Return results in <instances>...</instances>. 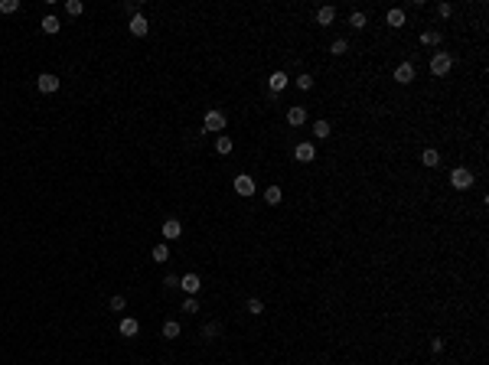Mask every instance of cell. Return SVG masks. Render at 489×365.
Masks as SVG:
<instances>
[{
    "label": "cell",
    "instance_id": "6da1fadb",
    "mask_svg": "<svg viewBox=\"0 0 489 365\" xmlns=\"http://www.w3.org/2000/svg\"><path fill=\"white\" fill-rule=\"evenodd\" d=\"M450 69H454V55H450V52L441 49V52L431 55V75H434V78H444Z\"/></svg>",
    "mask_w": 489,
    "mask_h": 365
},
{
    "label": "cell",
    "instance_id": "7a4b0ae2",
    "mask_svg": "<svg viewBox=\"0 0 489 365\" xmlns=\"http://www.w3.org/2000/svg\"><path fill=\"white\" fill-rule=\"evenodd\" d=\"M473 183H476V179H473V173H470L467 166H457V170L450 173V186H454V189H470Z\"/></svg>",
    "mask_w": 489,
    "mask_h": 365
},
{
    "label": "cell",
    "instance_id": "3957f363",
    "mask_svg": "<svg viewBox=\"0 0 489 365\" xmlns=\"http://www.w3.org/2000/svg\"><path fill=\"white\" fill-rule=\"evenodd\" d=\"M202 131H225V114H222V111H206V117H202Z\"/></svg>",
    "mask_w": 489,
    "mask_h": 365
},
{
    "label": "cell",
    "instance_id": "277c9868",
    "mask_svg": "<svg viewBox=\"0 0 489 365\" xmlns=\"http://www.w3.org/2000/svg\"><path fill=\"white\" fill-rule=\"evenodd\" d=\"M294 160H300V163H313V160H317V147H313L310 140L297 144V147H294Z\"/></svg>",
    "mask_w": 489,
    "mask_h": 365
},
{
    "label": "cell",
    "instance_id": "5b68a950",
    "mask_svg": "<svg viewBox=\"0 0 489 365\" xmlns=\"http://www.w3.org/2000/svg\"><path fill=\"white\" fill-rule=\"evenodd\" d=\"M36 88H39L42 95H52V91H59V78H55L52 72H42V75L36 78Z\"/></svg>",
    "mask_w": 489,
    "mask_h": 365
},
{
    "label": "cell",
    "instance_id": "8992f818",
    "mask_svg": "<svg viewBox=\"0 0 489 365\" xmlns=\"http://www.w3.org/2000/svg\"><path fill=\"white\" fill-rule=\"evenodd\" d=\"M255 179L248 176V173H241V176H235V193L238 196H255Z\"/></svg>",
    "mask_w": 489,
    "mask_h": 365
},
{
    "label": "cell",
    "instance_id": "52a82bcc",
    "mask_svg": "<svg viewBox=\"0 0 489 365\" xmlns=\"http://www.w3.org/2000/svg\"><path fill=\"white\" fill-rule=\"evenodd\" d=\"M179 287L193 297V294H199V290H202V281H199V274H183V277H179Z\"/></svg>",
    "mask_w": 489,
    "mask_h": 365
},
{
    "label": "cell",
    "instance_id": "ba28073f",
    "mask_svg": "<svg viewBox=\"0 0 489 365\" xmlns=\"http://www.w3.org/2000/svg\"><path fill=\"white\" fill-rule=\"evenodd\" d=\"M163 238H166V241L183 238V225H179V219H166V222H163Z\"/></svg>",
    "mask_w": 489,
    "mask_h": 365
},
{
    "label": "cell",
    "instance_id": "9c48e42d",
    "mask_svg": "<svg viewBox=\"0 0 489 365\" xmlns=\"http://www.w3.org/2000/svg\"><path fill=\"white\" fill-rule=\"evenodd\" d=\"M395 82H398V85L414 82V65H411V62H401L398 69H395Z\"/></svg>",
    "mask_w": 489,
    "mask_h": 365
},
{
    "label": "cell",
    "instance_id": "30bf717a",
    "mask_svg": "<svg viewBox=\"0 0 489 365\" xmlns=\"http://www.w3.org/2000/svg\"><path fill=\"white\" fill-rule=\"evenodd\" d=\"M268 85H271V95H277V91H284V88H287V72H271Z\"/></svg>",
    "mask_w": 489,
    "mask_h": 365
},
{
    "label": "cell",
    "instance_id": "8fae6325",
    "mask_svg": "<svg viewBox=\"0 0 489 365\" xmlns=\"http://www.w3.org/2000/svg\"><path fill=\"white\" fill-rule=\"evenodd\" d=\"M117 330H121V336H127V339H131V336H137V333H140V323H137L134 317H124Z\"/></svg>",
    "mask_w": 489,
    "mask_h": 365
},
{
    "label": "cell",
    "instance_id": "7c38bea8",
    "mask_svg": "<svg viewBox=\"0 0 489 365\" xmlns=\"http://www.w3.org/2000/svg\"><path fill=\"white\" fill-rule=\"evenodd\" d=\"M303 121H307V108H300V104H294V108H287V124L300 127Z\"/></svg>",
    "mask_w": 489,
    "mask_h": 365
},
{
    "label": "cell",
    "instance_id": "4fadbf2b",
    "mask_svg": "<svg viewBox=\"0 0 489 365\" xmlns=\"http://www.w3.org/2000/svg\"><path fill=\"white\" fill-rule=\"evenodd\" d=\"M333 20H336V7H320L317 10V23H320V26H330Z\"/></svg>",
    "mask_w": 489,
    "mask_h": 365
},
{
    "label": "cell",
    "instance_id": "5bb4252c",
    "mask_svg": "<svg viewBox=\"0 0 489 365\" xmlns=\"http://www.w3.org/2000/svg\"><path fill=\"white\" fill-rule=\"evenodd\" d=\"M147 29H150V23L144 16H131V36H147Z\"/></svg>",
    "mask_w": 489,
    "mask_h": 365
},
{
    "label": "cell",
    "instance_id": "9a60e30c",
    "mask_svg": "<svg viewBox=\"0 0 489 365\" xmlns=\"http://www.w3.org/2000/svg\"><path fill=\"white\" fill-rule=\"evenodd\" d=\"M39 26H42V33L55 36V33H59V29H62V23H59V20H55L52 13H49V16H42V23H39Z\"/></svg>",
    "mask_w": 489,
    "mask_h": 365
},
{
    "label": "cell",
    "instance_id": "2e32d148",
    "mask_svg": "<svg viewBox=\"0 0 489 365\" xmlns=\"http://www.w3.org/2000/svg\"><path fill=\"white\" fill-rule=\"evenodd\" d=\"M281 199H284L281 186H268V189H264V202H268V206H277Z\"/></svg>",
    "mask_w": 489,
    "mask_h": 365
},
{
    "label": "cell",
    "instance_id": "e0dca14e",
    "mask_svg": "<svg viewBox=\"0 0 489 365\" xmlns=\"http://www.w3.org/2000/svg\"><path fill=\"white\" fill-rule=\"evenodd\" d=\"M421 163H424V166H437V163H441V153H437L434 147H427V150L421 153Z\"/></svg>",
    "mask_w": 489,
    "mask_h": 365
},
{
    "label": "cell",
    "instance_id": "ac0fdd59",
    "mask_svg": "<svg viewBox=\"0 0 489 365\" xmlns=\"http://www.w3.org/2000/svg\"><path fill=\"white\" fill-rule=\"evenodd\" d=\"M385 23H388V26H395V29H398V26H405V10H388Z\"/></svg>",
    "mask_w": 489,
    "mask_h": 365
},
{
    "label": "cell",
    "instance_id": "d6986e66",
    "mask_svg": "<svg viewBox=\"0 0 489 365\" xmlns=\"http://www.w3.org/2000/svg\"><path fill=\"white\" fill-rule=\"evenodd\" d=\"M349 26H352V29H365V26H369V16H365L362 10H356V13L349 16Z\"/></svg>",
    "mask_w": 489,
    "mask_h": 365
},
{
    "label": "cell",
    "instance_id": "ffe728a7",
    "mask_svg": "<svg viewBox=\"0 0 489 365\" xmlns=\"http://www.w3.org/2000/svg\"><path fill=\"white\" fill-rule=\"evenodd\" d=\"M313 137L317 140L330 137V121H313Z\"/></svg>",
    "mask_w": 489,
    "mask_h": 365
},
{
    "label": "cell",
    "instance_id": "44dd1931",
    "mask_svg": "<svg viewBox=\"0 0 489 365\" xmlns=\"http://www.w3.org/2000/svg\"><path fill=\"white\" fill-rule=\"evenodd\" d=\"M150 258H153V261H157V264H163V261H166V258H170V248H166V245H153V251H150Z\"/></svg>",
    "mask_w": 489,
    "mask_h": 365
},
{
    "label": "cell",
    "instance_id": "7402d4cb",
    "mask_svg": "<svg viewBox=\"0 0 489 365\" xmlns=\"http://www.w3.org/2000/svg\"><path fill=\"white\" fill-rule=\"evenodd\" d=\"M179 336V323L176 320H166L163 323V339H176Z\"/></svg>",
    "mask_w": 489,
    "mask_h": 365
},
{
    "label": "cell",
    "instance_id": "603a6c76",
    "mask_svg": "<svg viewBox=\"0 0 489 365\" xmlns=\"http://www.w3.org/2000/svg\"><path fill=\"white\" fill-rule=\"evenodd\" d=\"M82 10H85L82 0H65V13L69 16H82Z\"/></svg>",
    "mask_w": 489,
    "mask_h": 365
},
{
    "label": "cell",
    "instance_id": "cb8c5ba5",
    "mask_svg": "<svg viewBox=\"0 0 489 365\" xmlns=\"http://www.w3.org/2000/svg\"><path fill=\"white\" fill-rule=\"evenodd\" d=\"M421 42H424V46H437V42H441V33H437V29H424V33H421Z\"/></svg>",
    "mask_w": 489,
    "mask_h": 365
},
{
    "label": "cell",
    "instance_id": "d4e9b609",
    "mask_svg": "<svg viewBox=\"0 0 489 365\" xmlns=\"http://www.w3.org/2000/svg\"><path fill=\"white\" fill-rule=\"evenodd\" d=\"M232 137H225V134H222V137L219 140H215V150H219V153H232Z\"/></svg>",
    "mask_w": 489,
    "mask_h": 365
},
{
    "label": "cell",
    "instance_id": "484cf974",
    "mask_svg": "<svg viewBox=\"0 0 489 365\" xmlns=\"http://www.w3.org/2000/svg\"><path fill=\"white\" fill-rule=\"evenodd\" d=\"M219 333H222L219 323H206V326H202V336H206V339H219Z\"/></svg>",
    "mask_w": 489,
    "mask_h": 365
},
{
    "label": "cell",
    "instance_id": "4316f807",
    "mask_svg": "<svg viewBox=\"0 0 489 365\" xmlns=\"http://www.w3.org/2000/svg\"><path fill=\"white\" fill-rule=\"evenodd\" d=\"M20 10V0H0V13H16Z\"/></svg>",
    "mask_w": 489,
    "mask_h": 365
},
{
    "label": "cell",
    "instance_id": "83f0119b",
    "mask_svg": "<svg viewBox=\"0 0 489 365\" xmlns=\"http://www.w3.org/2000/svg\"><path fill=\"white\" fill-rule=\"evenodd\" d=\"M297 88H300V91H310V88H313V75H307V72H303V75H297Z\"/></svg>",
    "mask_w": 489,
    "mask_h": 365
},
{
    "label": "cell",
    "instance_id": "f1b7e54d",
    "mask_svg": "<svg viewBox=\"0 0 489 365\" xmlns=\"http://www.w3.org/2000/svg\"><path fill=\"white\" fill-rule=\"evenodd\" d=\"M248 313H255V317H261V313H264V303L258 300V297H251V300H248Z\"/></svg>",
    "mask_w": 489,
    "mask_h": 365
},
{
    "label": "cell",
    "instance_id": "f546056e",
    "mask_svg": "<svg viewBox=\"0 0 489 365\" xmlns=\"http://www.w3.org/2000/svg\"><path fill=\"white\" fill-rule=\"evenodd\" d=\"M108 307H111V310H124V307H127V300H124V297H121V294H117V297H111V300H108Z\"/></svg>",
    "mask_w": 489,
    "mask_h": 365
},
{
    "label": "cell",
    "instance_id": "4dcf8cb0",
    "mask_svg": "<svg viewBox=\"0 0 489 365\" xmlns=\"http://www.w3.org/2000/svg\"><path fill=\"white\" fill-rule=\"evenodd\" d=\"M124 13L127 16H140V3H137V0H127V3H124Z\"/></svg>",
    "mask_w": 489,
    "mask_h": 365
},
{
    "label": "cell",
    "instance_id": "1f68e13d",
    "mask_svg": "<svg viewBox=\"0 0 489 365\" xmlns=\"http://www.w3.org/2000/svg\"><path fill=\"white\" fill-rule=\"evenodd\" d=\"M346 49H349V42H346V39H336V42L330 46V52H333V55H343Z\"/></svg>",
    "mask_w": 489,
    "mask_h": 365
},
{
    "label": "cell",
    "instance_id": "d6a6232c",
    "mask_svg": "<svg viewBox=\"0 0 489 365\" xmlns=\"http://www.w3.org/2000/svg\"><path fill=\"white\" fill-rule=\"evenodd\" d=\"M196 310H199L196 297H186V300H183V313H196Z\"/></svg>",
    "mask_w": 489,
    "mask_h": 365
},
{
    "label": "cell",
    "instance_id": "836d02e7",
    "mask_svg": "<svg viewBox=\"0 0 489 365\" xmlns=\"http://www.w3.org/2000/svg\"><path fill=\"white\" fill-rule=\"evenodd\" d=\"M163 287H166V290H176V287H179V277H176V274H166V277H163Z\"/></svg>",
    "mask_w": 489,
    "mask_h": 365
},
{
    "label": "cell",
    "instance_id": "e575fe53",
    "mask_svg": "<svg viewBox=\"0 0 489 365\" xmlns=\"http://www.w3.org/2000/svg\"><path fill=\"white\" fill-rule=\"evenodd\" d=\"M437 13H441V16H444V20H447V16H450V13H454V7H450V3H437Z\"/></svg>",
    "mask_w": 489,
    "mask_h": 365
},
{
    "label": "cell",
    "instance_id": "d590c367",
    "mask_svg": "<svg viewBox=\"0 0 489 365\" xmlns=\"http://www.w3.org/2000/svg\"><path fill=\"white\" fill-rule=\"evenodd\" d=\"M431 349H434V352H444V339H431Z\"/></svg>",
    "mask_w": 489,
    "mask_h": 365
}]
</instances>
